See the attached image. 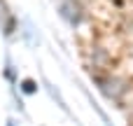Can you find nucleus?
<instances>
[{
    "label": "nucleus",
    "instance_id": "1",
    "mask_svg": "<svg viewBox=\"0 0 133 126\" xmlns=\"http://www.w3.org/2000/svg\"><path fill=\"white\" fill-rule=\"evenodd\" d=\"M91 82L98 87V91L108 101L117 103L119 108L124 105L126 96L131 94V82L126 77H119V75H112V72H91Z\"/></svg>",
    "mask_w": 133,
    "mask_h": 126
},
{
    "label": "nucleus",
    "instance_id": "2",
    "mask_svg": "<svg viewBox=\"0 0 133 126\" xmlns=\"http://www.w3.org/2000/svg\"><path fill=\"white\" fill-rule=\"evenodd\" d=\"M58 16H61L70 28H77V26H82V21H84V7H82L79 0H61V5H58Z\"/></svg>",
    "mask_w": 133,
    "mask_h": 126
},
{
    "label": "nucleus",
    "instance_id": "3",
    "mask_svg": "<svg viewBox=\"0 0 133 126\" xmlns=\"http://www.w3.org/2000/svg\"><path fill=\"white\" fill-rule=\"evenodd\" d=\"M0 30H2L5 37H12L19 30V19H16V14L9 12L5 0H0Z\"/></svg>",
    "mask_w": 133,
    "mask_h": 126
},
{
    "label": "nucleus",
    "instance_id": "4",
    "mask_svg": "<svg viewBox=\"0 0 133 126\" xmlns=\"http://www.w3.org/2000/svg\"><path fill=\"white\" fill-rule=\"evenodd\" d=\"M91 61H94V70H91V72H108L110 65L115 63L112 56H110L103 47H94V49H91Z\"/></svg>",
    "mask_w": 133,
    "mask_h": 126
},
{
    "label": "nucleus",
    "instance_id": "5",
    "mask_svg": "<svg viewBox=\"0 0 133 126\" xmlns=\"http://www.w3.org/2000/svg\"><path fill=\"white\" fill-rule=\"evenodd\" d=\"M44 89L49 91V96H51V101H54V103H56V105H58V108H61L63 112H70V110H68V105H65V101H63V96H61V91H58V89H56L54 84H49V82L44 79Z\"/></svg>",
    "mask_w": 133,
    "mask_h": 126
},
{
    "label": "nucleus",
    "instance_id": "6",
    "mask_svg": "<svg viewBox=\"0 0 133 126\" xmlns=\"http://www.w3.org/2000/svg\"><path fill=\"white\" fill-rule=\"evenodd\" d=\"M37 82L35 79H30V77H23L21 82H19V91L21 94H26V96H33V94H37Z\"/></svg>",
    "mask_w": 133,
    "mask_h": 126
},
{
    "label": "nucleus",
    "instance_id": "7",
    "mask_svg": "<svg viewBox=\"0 0 133 126\" xmlns=\"http://www.w3.org/2000/svg\"><path fill=\"white\" fill-rule=\"evenodd\" d=\"M21 35H23L30 44L40 42V40H35V37H33V35H35V28H33V23H30V21H23V30H21Z\"/></svg>",
    "mask_w": 133,
    "mask_h": 126
},
{
    "label": "nucleus",
    "instance_id": "8",
    "mask_svg": "<svg viewBox=\"0 0 133 126\" xmlns=\"http://www.w3.org/2000/svg\"><path fill=\"white\" fill-rule=\"evenodd\" d=\"M5 77L9 79V84H16V75H14V68H12L9 61H7V65H5Z\"/></svg>",
    "mask_w": 133,
    "mask_h": 126
},
{
    "label": "nucleus",
    "instance_id": "9",
    "mask_svg": "<svg viewBox=\"0 0 133 126\" xmlns=\"http://www.w3.org/2000/svg\"><path fill=\"white\" fill-rule=\"evenodd\" d=\"M7 126H14V122H7Z\"/></svg>",
    "mask_w": 133,
    "mask_h": 126
}]
</instances>
